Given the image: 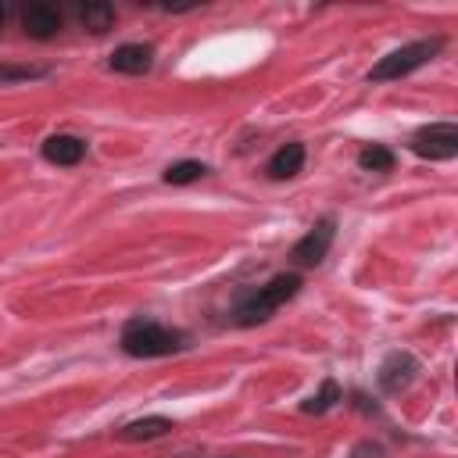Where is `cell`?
I'll return each mask as SVG.
<instances>
[{
  "label": "cell",
  "instance_id": "cell-6",
  "mask_svg": "<svg viewBox=\"0 0 458 458\" xmlns=\"http://www.w3.org/2000/svg\"><path fill=\"white\" fill-rule=\"evenodd\" d=\"M415 372H419V361H415L408 351H394V354L379 365V386L390 390V394H397V390H404V386L415 379Z\"/></svg>",
  "mask_w": 458,
  "mask_h": 458
},
{
  "label": "cell",
  "instance_id": "cell-16",
  "mask_svg": "<svg viewBox=\"0 0 458 458\" xmlns=\"http://www.w3.org/2000/svg\"><path fill=\"white\" fill-rule=\"evenodd\" d=\"M336 401H340V386H336L333 379H326V383H322V390H318L315 397H308V401H304V411H326V408H333Z\"/></svg>",
  "mask_w": 458,
  "mask_h": 458
},
{
  "label": "cell",
  "instance_id": "cell-12",
  "mask_svg": "<svg viewBox=\"0 0 458 458\" xmlns=\"http://www.w3.org/2000/svg\"><path fill=\"white\" fill-rule=\"evenodd\" d=\"M79 21H82V29L86 32H107L111 25H114V7L111 4H104V0H93V4H86L82 11H79Z\"/></svg>",
  "mask_w": 458,
  "mask_h": 458
},
{
  "label": "cell",
  "instance_id": "cell-7",
  "mask_svg": "<svg viewBox=\"0 0 458 458\" xmlns=\"http://www.w3.org/2000/svg\"><path fill=\"white\" fill-rule=\"evenodd\" d=\"M114 72H122V75H143V72H150V64H154V50L147 47V43H122L114 54H111V61H107Z\"/></svg>",
  "mask_w": 458,
  "mask_h": 458
},
{
  "label": "cell",
  "instance_id": "cell-14",
  "mask_svg": "<svg viewBox=\"0 0 458 458\" xmlns=\"http://www.w3.org/2000/svg\"><path fill=\"white\" fill-rule=\"evenodd\" d=\"M358 165H361L365 172H390V168H394V154H390L386 147H365V150L358 154Z\"/></svg>",
  "mask_w": 458,
  "mask_h": 458
},
{
  "label": "cell",
  "instance_id": "cell-13",
  "mask_svg": "<svg viewBox=\"0 0 458 458\" xmlns=\"http://www.w3.org/2000/svg\"><path fill=\"white\" fill-rule=\"evenodd\" d=\"M204 172H208V168H204L200 161H175V165L165 168V182H172V186H186V182L200 179Z\"/></svg>",
  "mask_w": 458,
  "mask_h": 458
},
{
  "label": "cell",
  "instance_id": "cell-15",
  "mask_svg": "<svg viewBox=\"0 0 458 458\" xmlns=\"http://www.w3.org/2000/svg\"><path fill=\"white\" fill-rule=\"evenodd\" d=\"M47 68H32V64H0V86L7 82H29V79H43Z\"/></svg>",
  "mask_w": 458,
  "mask_h": 458
},
{
  "label": "cell",
  "instance_id": "cell-5",
  "mask_svg": "<svg viewBox=\"0 0 458 458\" xmlns=\"http://www.w3.org/2000/svg\"><path fill=\"white\" fill-rule=\"evenodd\" d=\"M333 233H336V222H333V218H322L308 236H301V240L293 243L290 258H293L297 265H318V261L326 258L329 243H333Z\"/></svg>",
  "mask_w": 458,
  "mask_h": 458
},
{
  "label": "cell",
  "instance_id": "cell-8",
  "mask_svg": "<svg viewBox=\"0 0 458 458\" xmlns=\"http://www.w3.org/2000/svg\"><path fill=\"white\" fill-rule=\"evenodd\" d=\"M21 29L32 36V39H50L61 32V14L47 4H29L21 11Z\"/></svg>",
  "mask_w": 458,
  "mask_h": 458
},
{
  "label": "cell",
  "instance_id": "cell-10",
  "mask_svg": "<svg viewBox=\"0 0 458 458\" xmlns=\"http://www.w3.org/2000/svg\"><path fill=\"white\" fill-rule=\"evenodd\" d=\"M172 429V419L165 415H147V419H136V422H125L118 429L122 440H154V437H165Z\"/></svg>",
  "mask_w": 458,
  "mask_h": 458
},
{
  "label": "cell",
  "instance_id": "cell-1",
  "mask_svg": "<svg viewBox=\"0 0 458 458\" xmlns=\"http://www.w3.org/2000/svg\"><path fill=\"white\" fill-rule=\"evenodd\" d=\"M301 290V276L297 272H279V276H272L265 286H258L240 308H236V322L240 326H258V322H265L279 304H286L293 293Z\"/></svg>",
  "mask_w": 458,
  "mask_h": 458
},
{
  "label": "cell",
  "instance_id": "cell-11",
  "mask_svg": "<svg viewBox=\"0 0 458 458\" xmlns=\"http://www.w3.org/2000/svg\"><path fill=\"white\" fill-rule=\"evenodd\" d=\"M301 165H304V147H301V143H286L283 150L272 154L268 175H272V179H290V175L301 172Z\"/></svg>",
  "mask_w": 458,
  "mask_h": 458
},
{
  "label": "cell",
  "instance_id": "cell-18",
  "mask_svg": "<svg viewBox=\"0 0 458 458\" xmlns=\"http://www.w3.org/2000/svg\"><path fill=\"white\" fill-rule=\"evenodd\" d=\"M0 25H4V7H0Z\"/></svg>",
  "mask_w": 458,
  "mask_h": 458
},
{
  "label": "cell",
  "instance_id": "cell-2",
  "mask_svg": "<svg viewBox=\"0 0 458 458\" xmlns=\"http://www.w3.org/2000/svg\"><path fill=\"white\" fill-rule=\"evenodd\" d=\"M179 347H182V336L150 322V318H132L122 329V351L132 358H161V354H172Z\"/></svg>",
  "mask_w": 458,
  "mask_h": 458
},
{
  "label": "cell",
  "instance_id": "cell-17",
  "mask_svg": "<svg viewBox=\"0 0 458 458\" xmlns=\"http://www.w3.org/2000/svg\"><path fill=\"white\" fill-rule=\"evenodd\" d=\"M165 7H168V11H193L197 4H193V0H175V4H165Z\"/></svg>",
  "mask_w": 458,
  "mask_h": 458
},
{
  "label": "cell",
  "instance_id": "cell-3",
  "mask_svg": "<svg viewBox=\"0 0 458 458\" xmlns=\"http://www.w3.org/2000/svg\"><path fill=\"white\" fill-rule=\"evenodd\" d=\"M444 47V39H415V43H408V47H401V50H394V54H386V57H379L376 64H372V72H369V79L372 82H390V79H401V75H408V72H415V68H422L437 50Z\"/></svg>",
  "mask_w": 458,
  "mask_h": 458
},
{
  "label": "cell",
  "instance_id": "cell-4",
  "mask_svg": "<svg viewBox=\"0 0 458 458\" xmlns=\"http://www.w3.org/2000/svg\"><path fill=\"white\" fill-rule=\"evenodd\" d=\"M411 150L419 157H429V161H447L458 154V125L454 122H433V125H422L415 136H411Z\"/></svg>",
  "mask_w": 458,
  "mask_h": 458
},
{
  "label": "cell",
  "instance_id": "cell-9",
  "mask_svg": "<svg viewBox=\"0 0 458 458\" xmlns=\"http://www.w3.org/2000/svg\"><path fill=\"white\" fill-rule=\"evenodd\" d=\"M82 154H86V143L79 136H68V132H57L43 143V157L54 165H79Z\"/></svg>",
  "mask_w": 458,
  "mask_h": 458
}]
</instances>
